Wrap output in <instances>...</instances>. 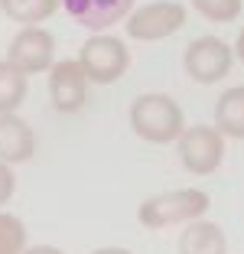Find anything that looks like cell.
Here are the masks:
<instances>
[{
    "label": "cell",
    "mask_w": 244,
    "mask_h": 254,
    "mask_svg": "<svg viewBox=\"0 0 244 254\" xmlns=\"http://www.w3.org/2000/svg\"><path fill=\"white\" fill-rule=\"evenodd\" d=\"M52 53H56V39H52L49 30L43 26H23L13 36L7 49V62L16 68L20 75H39L52 68Z\"/></svg>",
    "instance_id": "7"
},
{
    "label": "cell",
    "mask_w": 244,
    "mask_h": 254,
    "mask_svg": "<svg viewBox=\"0 0 244 254\" xmlns=\"http://www.w3.org/2000/svg\"><path fill=\"white\" fill-rule=\"evenodd\" d=\"M179 254H228V238L215 222L195 218L179 235Z\"/></svg>",
    "instance_id": "11"
},
{
    "label": "cell",
    "mask_w": 244,
    "mask_h": 254,
    "mask_svg": "<svg viewBox=\"0 0 244 254\" xmlns=\"http://www.w3.org/2000/svg\"><path fill=\"white\" fill-rule=\"evenodd\" d=\"M212 205L205 189L185 186V189H173V192H160L150 195L140 202L137 218H140L143 228L150 232H160V228H170V225H183V222H195L202 218Z\"/></svg>",
    "instance_id": "1"
},
{
    "label": "cell",
    "mask_w": 244,
    "mask_h": 254,
    "mask_svg": "<svg viewBox=\"0 0 244 254\" xmlns=\"http://www.w3.org/2000/svg\"><path fill=\"white\" fill-rule=\"evenodd\" d=\"M91 254H133V251H127V248H98Z\"/></svg>",
    "instance_id": "19"
},
{
    "label": "cell",
    "mask_w": 244,
    "mask_h": 254,
    "mask_svg": "<svg viewBox=\"0 0 244 254\" xmlns=\"http://www.w3.org/2000/svg\"><path fill=\"white\" fill-rule=\"evenodd\" d=\"M78 65H81V72H85V78H88V82L114 85L121 75L130 68V49H127L118 36L95 33V36L85 39V46H81Z\"/></svg>",
    "instance_id": "3"
},
{
    "label": "cell",
    "mask_w": 244,
    "mask_h": 254,
    "mask_svg": "<svg viewBox=\"0 0 244 254\" xmlns=\"http://www.w3.org/2000/svg\"><path fill=\"white\" fill-rule=\"evenodd\" d=\"M215 130L231 140H244V85L228 88L215 105Z\"/></svg>",
    "instance_id": "12"
},
{
    "label": "cell",
    "mask_w": 244,
    "mask_h": 254,
    "mask_svg": "<svg viewBox=\"0 0 244 254\" xmlns=\"http://www.w3.org/2000/svg\"><path fill=\"white\" fill-rule=\"evenodd\" d=\"M36 153L33 127L16 114H0V163H26Z\"/></svg>",
    "instance_id": "10"
},
{
    "label": "cell",
    "mask_w": 244,
    "mask_h": 254,
    "mask_svg": "<svg viewBox=\"0 0 244 254\" xmlns=\"http://www.w3.org/2000/svg\"><path fill=\"white\" fill-rule=\"evenodd\" d=\"M130 127L140 140L150 143H173L179 140V134L185 130L183 108L173 101L170 95H140L130 105Z\"/></svg>",
    "instance_id": "2"
},
{
    "label": "cell",
    "mask_w": 244,
    "mask_h": 254,
    "mask_svg": "<svg viewBox=\"0 0 244 254\" xmlns=\"http://www.w3.org/2000/svg\"><path fill=\"white\" fill-rule=\"evenodd\" d=\"M26 75H20L7 59H0V114H16L26 101Z\"/></svg>",
    "instance_id": "14"
},
{
    "label": "cell",
    "mask_w": 244,
    "mask_h": 254,
    "mask_svg": "<svg viewBox=\"0 0 244 254\" xmlns=\"http://www.w3.org/2000/svg\"><path fill=\"white\" fill-rule=\"evenodd\" d=\"M124 26L127 36L137 43H156V39H166L185 26V7L179 0H156L140 10H130Z\"/></svg>",
    "instance_id": "5"
},
{
    "label": "cell",
    "mask_w": 244,
    "mask_h": 254,
    "mask_svg": "<svg viewBox=\"0 0 244 254\" xmlns=\"http://www.w3.org/2000/svg\"><path fill=\"white\" fill-rule=\"evenodd\" d=\"M26 251V225L10 212H0V254Z\"/></svg>",
    "instance_id": "15"
},
{
    "label": "cell",
    "mask_w": 244,
    "mask_h": 254,
    "mask_svg": "<svg viewBox=\"0 0 244 254\" xmlns=\"http://www.w3.org/2000/svg\"><path fill=\"white\" fill-rule=\"evenodd\" d=\"M59 7L62 0H0V10L13 23H23V26H36V23L49 20Z\"/></svg>",
    "instance_id": "13"
},
{
    "label": "cell",
    "mask_w": 244,
    "mask_h": 254,
    "mask_svg": "<svg viewBox=\"0 0 244 254\" xmlns=\"http://www.w3.org/2000/svg\"><path fill=\"white\" fill-rule=\"evenodd\" d=\"M62 7L68 10V16H72L78 26L104 33L108 26L127 20L133 0H62Z\"/></svg>",
    "instance_id": "9"
},
{
    "label": "cell",
    "mask_w": 244,
    "mask_h": 254,
    "mask_svg": "<svg viewBox=\"0 0 244 254\" xmlns=\"http://www.w3.org/2000/svg\"><path fill=\"white\" fill-rule=\"evenodd\" d=\"M192 7L208 23H235L244 7V0H192Z\"/></svg>",
    "instance_id": "16"
},
{
    "label": "cell",
    "mask_w": 244,
    "mask_h": 254,
    "mask_svg": "<svg viewBox=\"0 0 244 254\" xmlns=\"http://www.w3.org/2000/svg\"><path fill=\"white\" fill-rule=\"evenodd\" d=\"M179 150V163L192 176H208L222 166L225 157V137L208 124H195V127H185L176 140Z\"/></svg>",
    "instance_id": "6"
},
{
    "label": "cell",
    "mask_w": 244,
    "mask_h": 254,
    "mask_svg": "<svg viewBox=\"0 0 244 254\" xmlns=\"http://www.w3.org/2000/svg\"><path fill=\"white\" fill-rule=\"evenodd\" d=\"M13 189H16L13 170H10V163H0V205H7V202H10Z\"/></svg>",
    "instance_id": "17"
},
{
    "label": "cell",
    "mask_w": 244,
    "mask_h": 254,
    "mask_svg": "<svg viewBox=\"0 0 244 254\" xmlns=\"http://www.w3.org/2000/svg\"><path fill=\"white\" fill-rule=\"evenodd\" d=\"M235 65V49L218 36H199L185 46L183 53V68L185 75L199 85H215Z\"/></svg>",
    "instance_id": "4"
},
{
    "label": "cell",
    "mask_w": 244,
    "mask_h": 254,
    "mask_svg": "<svg viewBox=\"0 0 244 254\" xmlns=\"http://www.w3.org/2000/svg\"><path fill=\"white\" fill-rule=\"evenodd\" d=\"M85 95H88V78L81 72L78 59H62L49 68V101L56 111H78L85 105Z\"/></svg>",
    "instance_id": "8"
},
{
    "label": "cell",
    "mask_w": 244,
    "mask_h": 254,
    "mask_svg": "<svg viewBox=\"0 0 244 254\" xmlns=\"http://www.w3.org/2000/svg\"><path fill=\"white\" fill-rule=\"evenodd\" d=\"M235 56H238V59L244 62V30L238 33V43H235Z\"/></svg>",
    "instance_id": "20"
},
{
    "label": "cell",
    "mask_w": 244,
    "mask_h": 254,
    "mask_svg": "<svg viewBox=\"0 0 244 254\" xmlns=\"http://www.w3.org/2000/svg\"><path fill=\"white\" fill-rule=\"evenodd\" d=\"M23 254H65V251H59V248H52V245H33V248H26Z\"/></svg>",
    "instance_id": "18"
}]
</instances>
